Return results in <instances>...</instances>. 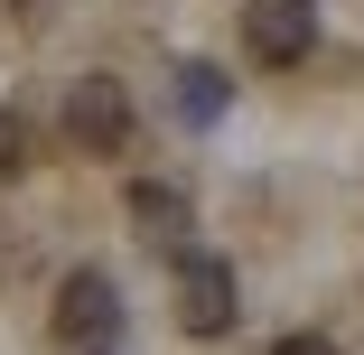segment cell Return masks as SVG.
Returning a JSON list of instances; mask_svg holds the SVG:
<instances>
[{"mask_svg": "<svg viewBox=\"0 0 364 355\" xmlns=\"http://www.w3.org/2000/svg\"><path fill=\"white\" fill-rule=\"evenodd\" d=\"M85 355H103V346H85Z\"/></svg>", "mask_w": 364, "mask_h": 355, "instance_id": "10", "label": "cell"}, {"mask_svg": "<svg viewBox=\"0 0 364 355\" xmlns=\"http://www.w3.org/2000/svg\"><path fill=\"white\" fill-rule=\"evenodd\" d=\"M131 225H140V243H159V253H187V234H196V206H187V187H168V178H131Z\"/></svg>", "mask_w": 364, "mask_h": 355, "instance_id": "5", "label": "cell"}, {"mask_svg": "<svg viewBox=\"0 0 364 355\" xmlns=\"http://www.w3.org/2000/svg\"><path fill=\"white\" fill-rule=\"evenodd\" d=\"M10 10H28V0H10Z\"/></svg>", "mask_w": 364, "mask_h": 355, "instance_id": "9", "label": "cell"}, {"mask_svg": "<svg viewBox=\"0 0 364 355\" xmlns=\"http://www.w3.org/2000/svg\"><path fill=\"white\" fill-rule=\"evenodd\" d=\"M56 337L65 346H112L122 337V290H112V271H65L56 280Z\"/></svg>", "mask_w": 364, "mask_h": 355, "instance_id": "3", "label": "cell"}, {"mask_svg": "<svg viewBox=\"0 0 364 355\" xmlns=\"http://www.w3.org/2000/svg\"><path fill=\"white\" fill-rule=\"evenodd\" d=\"M271 355H346V346H336V337H318V327H299V337H280Z\"/></svg>", "mask_w": 364, "mask_h": 355, "instance_id": "8", "label": "cell"}, {"mask_svg": "<svg viewBox=\"0 0 364 355\" xmlns=\"http://www.w3.org/2000/svg\"><path fill=\"white\" fill-rule=\"evenodd\" d=\"M168 309H178V327H187V337H234V318H243L234 262L187 243V253H178V290H168Z\"/></svg>", "mask_w": 364, "mask_h": 355, "instance_id": "1", "label": "cell"}, {"mask_svg": "<svg viewBox=\"0 0 364 355\" xmlns=\"http://www.w3.org/2000/svg\"><path fill=\"white\" fill-rule=\"evenodd\" d=\"M65 140H75L85 159H122L131 150V94L112 75H75V94H65Z\"/></svg>", "mask_w": 364, "mask_h": 355, "instance_id": "2", "label": "cell"}, {"mask_svg": "<svg viewBox=\"0 0 364 355\" xmlns=\"http://www.w3.org/2000/svg\"><path fill=\"white\" fill-rule=\"evenodd\" d=\"M28 169V131H19V112H0V178H19Z\"/></svg>", "mask_w": 364, "mask_h": 355, "instance_id": "7", "label": "cell"}, {"mask_svg": "<svg viewBox=\"0 0 364 355\" xmlns=\"http://www.w3.org/2000/svg\"><path fill=\"white\" fill-rule=\"evenodd\" d=\"M178 112L205 131L215 112H225V75H215V65H178Z\"/></svg>", "mask_w": 364, "mask_h": 355, "instance_id": "6", "label": "cell"}, {"mask_svg": "<svg viewBox=\"0 0 364 355\" xmlns=\"http://www.w3.org/2000/svg\"><path fill=\"white\" fill-rule=\"evenodd\" d=\"M243 47L252 65H299L318 47V0H243Z\"/></svg>", "mask_w": 364, "mask_h": 355, "instance_id": "4", "label": "cell"}]
</instances>
